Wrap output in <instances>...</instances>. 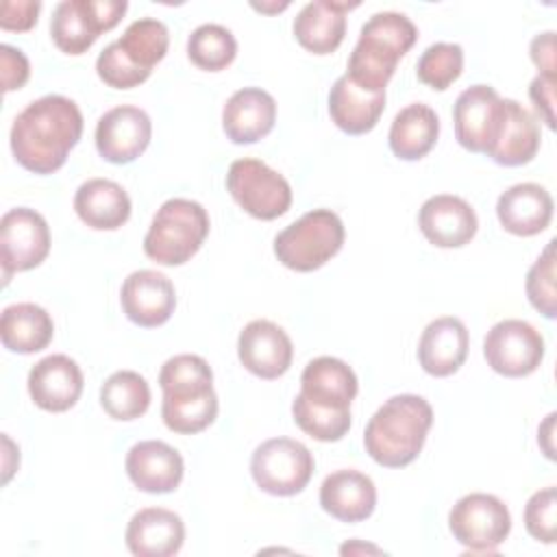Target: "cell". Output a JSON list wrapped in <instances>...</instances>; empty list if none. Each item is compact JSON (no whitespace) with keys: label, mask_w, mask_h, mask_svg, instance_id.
Masks as SVG:
<instances>
[{"label":"cell","mask_w":557,"mask_h":557,"mask_svg":"<svg viewBox=\"0 0 557 557\" xmlns=\"http://www.w3.org/2000/svg\"><path fill=\"white\" fill-rule=\"evenodd\" d=\"M81 135L83 113L78 104L61 94H48L17 113L9 141L15 161L24 170L52 174L63 168Z\"/></svg>","instance_id":"obj_1"},{"label":"cell","mask_w":557,"mask_h":557,"mask_svg":"<svg viewBox=\"0 0 557 557\" xmlns=\"http://www.w3.org/2000/svg\"><path fill=\"white\" fill-rule=\"evenodd\" d=\"M163 389L161 418L165 426L181 435L205 431L218 416V394L213 372L200 355H174L159 372Z\"/></svg>","instance_id":"obj_2"},{"label":"cell","mask_w":557,"mask_h":557,"mask_svg":"<svg viewBox=\"0 0 557 557\" xmlns=\"http://www.w3.org/2000/svg\"><path fill=\"white\" fill-rule=\"evenodd\" d=\"M433 424V409L418 394L387 398L363 431L366 453L383 468L409 466L422 450Z\"/></svg>","instance_id":"obj_3"},{"label":"cell","mask_w":557,"mask_h":557,"mask_svg":"<svg viewBox=\"0 0 557 557\" xmlns=\"http://www.w3.org/2000/svg\"><path fill=\"white\" fill-rule=\"evenodd\" d=\"M418 39L416 24L396 11L374 13L359 33L346 76L368 91H385L396 63Z\"/></svg>","instance_id":"obj_4"},{"label":"cell","mask_w":557,"mask_h":557,"mask_svg":"<svg viewBox=\"0 0 557 557\" xmlns=\"http://www.w3.org/2000/svg\"><path fill=\"white\" fill-rule=\"evenodd\" d=\"M170 46L168 26L154 17H139L120 39L109 44L96 59L100 81L113 89L141 85Z\"/></svg>","instance_id":"obj_5"},{"label":"cell","mask_w":557,"mask_h":557,"mask_svg":"<svg viewBox=\"0 0 557 557\" xmlns=\"http://www.w3.org/2000/svg\"><path fill=\"white\" fill-rule=\"evenodd\" d=\"M209 235L207 209L189 198L165 200L144 237V252L161 265H183Z\"/></svg>","instance_id":"obj_6"},{"label":"cell","mask_w":557,"mask_h":557,"mask_svg":"<svg viewBox=\"0 0 557 557\" xmlns=\"http://www.w3.org/2000/svg\"><path fill=\"white\" fill-rule=\"evenodd\" d=\"M344 224L331 209H313L274 237L276 259L296 272H313L344 246Z\"/></svg>","instance_id":"obj_7"},{"label":"cell","mask_w":557,"mask_h":557,"mask_svg":"<svg viewBox=\"0 0 557 557\" xmlns=\"http://www.w3.org/2000/svg\"><path fill=\"white\" fill-rule=\"evenodd\" d=\"M315 461L302 442L272 437L259 444L250 457V474L257 487L272 496H294L311 481Z\"/></svg>","instance_id":"obj_8"},{"label":"cell","mask_w":557,"mask_h":557,"mask_svg":"<svg viewBox=\"0 0 557 557\" xmlns=\"http://www.w3.org/2000/svg\"><path fill=\"white\" fill-rule=\"evenodd\" d=\"M126 9V0H63L50 20L52 41L65 54H83L102 33L117 26Z\"/></svg>","instance_id":"obj_9"},{"label":"cell","mask_w":557,"mask_h":557,"mask_svg":"<svg viewBox=\"0 0 557 557\" xmlns=\"http://www.w3.org/2000/svg\"><path fill=\"white\" fill-rule=\"evenodd\" d=\"M226 189L257 220H276L292 205V187L283 174L259 159H237L228 165Z\"/></svg>","instance_id":"obj_10"},{"label":"cell","mask_w":557,"mask_h":557,"mask_svg":"<svg viewBox=\"0 0 557 557\" xmlns=\"http://www.w3.org/2000/svg\"><path fill=\"white\" fill-rule=\"evenodd\" d=\"M448 529L468 550L494 553L511 531V513L498 496L472 492L453 505Z\"/></svg>","instance_id":"obj_11"},{"label":"cell","mask_w":557,"mask_h":557,"mask_svg":"<svg viewBox=\"0 0 557 557\" xmlns=\"http://www.w3.org/2000/svg\"><path fill=\"white\" fill-rule=\"evenodd\" d=\"M483 357L487 366L503 376H529L544 359V337L533 324L507 318L487 331L483 339Z\"/></svg>","instance_id":"obj_12"},{"label":"cell","mask_w":557,"mask_h":557,"mask_svg":"<svg viewBox=\"0 0 557 557\" xmlns=\"http://www.w3.org/2000/svg\"><path fill=\"white\" fill-rule=\"evenodd\" d=\"M50 252V228L41 213L28 207L9 209L0 220V263L9 283L13 272L37 268Z\"/></svg>","instance_id":"obj_13"},{"label":"cell","mask_w":557,"mask_h":557,"mask_svg":"<svg viewBox=\"0 0 557 557\" xmlns=\"http://www.w3.org/2000/svg\"><path fill=\"white\" fill-rule=\"evenodd\" d=\"M152 122L133 104H120L100 115L96 124V150L109 163H131L148 148Z\"/></svg>","instance_id":"obj_14"},{"label":"cell","mask_w":557,"mask_h":557,"mask_svg":"<svg viewBox=\"0 0 557 557\" xmlns=\"http://www.w3.org/2000/svg\"><path fill=\"white\" fill-rule=\"evenodd\" d=\"M120 302L133 324L154 329L172 318L176 292L165 274L157 270H135L122 283Z\"/></svg>","instance_id":"obj_15"},{"label":"cell","mask_w":557,"mask_h":557,"mask_svg":"<svg viewBox=\"0 0 557 557\" xmlns=\"http://www.w3.org/2000/svg\"><path fill=\"white\" fill-rule=\"evenodd\" d=\"M237 355L250 374L272 381L289 370L294 346L278 324L270 320H252L237 337Z\"/></svg>","instance_id":"obj_16"},{"label":"cell","mask_w":557,"mask_h":557,"mask_svg":"<svg viewBox=\"0 0 557 557\" xmlns=\"http://www.w3.org/2000/svg\"><path fill=\"white\" fill-rule=\"evenodd\" d=\"M500 96L490 85L463 89L453 107L455 137L470 152H487L500 115Z\"/></svg>","instance_id":"obj_17"},{"label":"cell","mask_w":557,"mask_h":557,"mask_svg":"<svg viewBox=\"0 0 557 557\" xmlns=\"http://www.w3.org/2000/svg\"><path fill=\"white\" fill-rule=\"evenodd\" d=\"M540 150V126L535 115L518 100L503 98L500 115L487 157L505 168H516L533 161Z\"/></svg>","instance_id":"obj_18"},{"label":"cell","mask_w":557,"mask_h":557,"mask_svg":"<svg viewBox=\"0 0 557 557\" xmlns=\"http://www.w3.org/2000/svg\"><path fill=\"white\" fill-rule=\"evenodd\" d=\"M422 235L440 248L466 246L479 228L474 209L459 196L435 194L426 198L418 213Z\"/></svg>","instance_id":"obj_19"},{"label":"cell","mask_w":557,"mask_h":557,"mask_svg":"<svg viewBox=\"0 0 557 557\" xmlns=\"http://www.w3.org/2000/svg\"><path fill=\"white\" fill-rule=\"evenodd\" d=\"M183 472L185 466L181 453L161 440L137 442L126 453V474L141 492H174L183 481Z\"/></svg>","instance_id":"obj_20"},{"label":"cell","mask_w":557,"mask_h":557,"mask_svg":"<svg viewBox=\"0 0 557 557\" xmlns=\"http://www.w3.org/2000/svg\"><path fill=\"white\" fill-rule=\"evenodd\" d=\"M83 392V372L67 355H48L28 372V394L33 403L52 413L67 411Z\"/></svg>","instance_id":"obj_21"},{"label":"cell","mask_w":557,"mask_h":557,"mask_svg":"<svg viewBox=\"0 0 557 557\" xmlns=\"http://www.w3.org/2000/svg\"><path fill=\"white\" fill-rule=\"evenodd\" d=\"M359 389L352 368L337 357H315L300 374L298 396L315 407L331 411H350Z\"/></svg>","instance_id":"obj_22"},{"label":"cell","mask_w":557,"mask_h":557,"mask_svg":"<svg viewBox=\"0 0 557 557\" xmlns=\"http://www.w3.org/2000/svg\"><path fill=\"white\" fill-rule=\"evenodd\" d=\"M468 346L466 324L455 315H442L424 326L418 342V361L431 376H450L463 366Z\"/></svg>","instance_id":"obj_23"},{"label":"cell","mask_w":557,"mask_h":557,"mask_svg":"<svg viewBox=\"0 0 557 557\" xmlns=\"http://www.w3.org/2000/svg\"><path fill=\"white\" fill-rule=\"evenodd\" d=\"M276 122V100L261 87L237 89L222 109V128L233 144L263 139Z\"/></svg>","instance_id":"obj_24"},{"label":"cell","mask_w":557,"mask_h":557,"mask_svg":"<svg viewBox=\"0 0 557 557\" xmlns=\"http://www.w3.org/2000/svg\"><path fill=\"white\" fill-rule=\"evenodd\" d=\"M124 540L135 557H170L185 542V524L170 509L146 507L131 518Z\"/></svg>","instance_id":"obj_25"},{"label":"cell","mask_w":557,"mask_h":557,"mask_svg":"<svg viewBox=\"0 0 557 557\" xmlns=\"http://www.w3.org/2000/svg\"><path fill=\"white\" fill-rule=\"evenodd\" d=\"M553 209L550 194L537 183H516L507 187L496 202L500 226L518 237L542 233L550 224Z\"/></svg>","instance_id":"obj_26"},{"label":"cell","mask_w":557,"mask_h":557,"mask_svg":"<svg viewBox=\"0 0 557 557\" xmlns=\"http://www.w3.org/2000/svg\"><path fill=\"white\" fill-rule=\"evenodd\" d=\"M320 505L339 522H361L376 507L374 481L359 470L331 472L320 485Z\"/></svg>","instance_id":"obj_27"},{"label":"cell","mask_w":557,"mask_h":557,"mask_svg":"<svg viewBox=\"0 0 557 557\" xmlns=\"http://www.w3.org/2000/svg\"><path fill=\"white\" fill-rule=\"evenodd\" d=\"M359 2H307L294 20L296 41L313 54H331L339 48L346 35V13Z\"/></svg>","instance_id":"obj_28"},{"label":"cell","mask_w":557,"mask_h":557,"mask_svg":"<svg viewBox=\"0 0 557 557\" xmlns=\"http://www.w3.org/2000/svg\"><path fill=\"white\" fill-rule=\"evenodd\" d=\"M385 109V91H368L342 74L329 91V115L348 135L370 133Z\"/></svg>","instance_id":"obj_29"},{"label":"cell","mask_w":557,"mask_h":557,"mask_svg":"<svg viewBox=\"0 0 557 557\" xmlns=\"http://www.w3.org/2000/svg\"><path fill=\"white\" fill-rule=\"evenodd\" d=\"M74 211L96 231H115L131 218V198L111 178H89L74 194Z\"/></svg>","instance_id":"obj_30"},{"label":"cell","mask_w":557,"mask_h":557,"mask_svg":"<svg viewBox=\"0 0 557 557\" xmlns=\"http://www.w3.org/2000/svg\"><path fill=\"white\" fill-rule=\"evenodd\" d=\"M54 335L50 313L35 302H15L2 309L0 337L11 352L30 355L44 350Z\"/></svg>","instance_id":"obj_31"},{"label":"cell","mask_w":557,"mask_h":557,"mask_svg":"<svg viewBox=\"0 0 557 557\" xmlns=\"http://www.w3.org/2000/svg\"><path fill=\"white\" fill-rule=\"evenodd\" d=\"M440 117L424 102H411L394 115L389 126V148L403 161L422 159L437 141Z\"/></svg>","instance_id":"obj_32"},{"label":"cell","mask_w":557,"mask_h":557,"mask_svg":"<svg viewBox=\"0 0 557 557\" xmlns=\"http://www.w3.org/2000/svg\"><path fill=\"white\" fill-rule=\"evenodd\" d=\"M100 405L113 420H135L150 407V385L139 372L117 370L102 383Z\"/></svg>","instance_id":"obj_33"},{"label":"cell","mask_w":557,"mask_h":557,"mask_svg":"<svg viewBox=\"0 0 557 557\" xmlns=\"http://www.w3.org/2000/svg\"><path fill=\"white\" fill-rule=\"evenodd\" d=\"M237 54V41L233 33L222 24H200L187 39L189 61L207 72H220L233 63Z\"/></svg>","instance_id":"obj_34"},{"label":"cell","mask_w":557,"mask_h":557,"mask_svg":"<svg viewBox=\"0 0 557 557\" xmlns=\"http://www.w3.org/2000/svg\"><path fill=\"white\" fill-rule=\"evenodd\" d=\"M461 70H463V48L450 41L431 44L420 54L416 65L418 78L437 91H444L446 87H450L461 76Z\"/></svg>","instance_id":"obj_35"},{"label":"cell","mask_w":557,"mask_h":557,"mask_svg":"<svg viewBox=\"0 0 557 557\" xmlns=\"http://www.w3.org/2000/svg\"><path fill=\"white\" fill-rule=\"evenodd\" d=\"M294 422L318 442H339L350 429V411H331L315 407L300 396L292 403Z\"/></svg>","instance_id":"obj_36"},{"label":"cell","mask_w":557,"mask_h":557,"mask_svg":"<svg viewBox=\"0 0 557 557\" xmlns=\"http://www.w3.org/2000/svg\"><path fill=\"white\" fill-rule=\"evenodd\" d=\"M527 298L544 318L557 315V292H555V239L546 244L542 255L533 261L524 281Z\"/></svg>","instance_id":"obj_37"},{"label":"cell","mask_w":557,"mask_h":557,"mask_svg":"<svg viewBox=\"0 0 557 557\" xmlns=\"http://www.w3.org/2000/svg\"><path fill=\"white\" fill-rule=\"evenodd\" d=\"M524 527L531 537L553 544L557 527V492L553 485L537 490L524 507Z\"/></svg>","instance_id":"obj_38"},{"label":"cell","mask_w":557,"mask_h":557,"mask_svg":"<svg viewBox=\"0 0 557 557\" xmlns=\"http://www.w3.org/2000/svg\"><path fill=\"white\" fill-rule=\"evenodd\" d=\"M41 2L39 0H2L0 4V28L4 30H30L37 22Z\"/></svg>","instance_id":"obj_39"},{"label":"cell","mask_w":557,"mask_h":557,"mask_svg":"<svg viewBox=\"0 0 557 557\" xmlns=\"http://www.w3.org/2000/svg\"><path fill=\"white\" fill-rule=\"evenodd\" d=\"M0 63H2V91L4 94L20 89L28 81L30 65H28L26 54L20 48L2 44L0 46Z\"/></svg>","instance_id":"obj_40"},{"label":"cell","mask_w":557,"mask_h":557,"mask_svg":"<svg viewBox=\"0 0 557 557\" xmlns=\"http://www.w3.org/2000/svg\"><path fill=\"white\" fill-rule=\"evenodd\" d=\"M529 98L548 128H555V78L537 74L529 85Z\"/></svg>","instance_id":"obj_41"},{"label":"cell","mask_w":557,"mask_h":557,"mask_svg":"<svg viewBox=\"0 0 557 557\" xmlns=\"http://www.w3.org/2000/svg\"><path fill=\"white\" fill-rule=\"evenodd\" d=\"M531 61L542 76L555 78V33L546 30L531 39Z\"/></svg>","instance_id":"obj_42"},{"label":"cell","mask_w":557,"mask_h":557,"mask_svg":"<svg viewBox=\"0 0 557 557\" xmlns=\"http://www.w3.org/2000/svg\"><path fill=\"white\" fill-rule=\"evenodd\" d=\"M553 431H555V413H548L546 420L537 429V444L542 446L544 455L548 459H555V446H553Z\"/></svg>","instance_id":"obj_43"},{"label":"cell","mask_w":557,"mask_h":557,"mask_svg":"<svg viewBox=\"0 0 557 557\" xmlns=\"http://www.w3.org/2000/svg\"><path fill=\"white\" fill-rule=\"evenodd\" d=\"M339 553L342 555H352V553H381L376 546H363V544H359V542H348V544H344L342 548H339Z\"/></svg>","instance_id":"obj_44"},{"label":"cell","mask_w":557,"mask_h":557,"mask_svg":"<svg viewBox=\"0 0 557 557\" xmlns=\"http://www.w3.org/2000/svg\"><path fill=\"white\" fill-rule=\"evenodd\" d=\"M289 7V2H281V4H257V2H252V9H257V11H263V13H276V11H283V9H287Z\"/></svg>","instance_id":"obj_45"}]
</instances>
